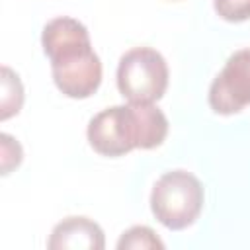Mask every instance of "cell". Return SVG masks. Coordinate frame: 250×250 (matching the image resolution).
Returning <instances> with one entry per match:
<instances>
[{
  "mask_svg": "<svg viewBox=\"0 0 250 250\" xmlns=\"http://www.w3.org/2000/svg\"><path fill=\"white\" fill-rule=\"evenodd\" d=\"M47 246L51 250H102L104 230L88 217H66L55 225Z\"/></svg>",
  "mask_w": 250,
  "mask_h": 250,
  "instance_id": "obj_6",
  "label": "cell"
},
{
  "mask_svg": "<svg viewBox=\"0 0 250 250\" xmlns=\"http://www.w3.org/2000/svg\"><path fill=\"white\" fill-rule=\"evenodd\" d=\"M117 248L119 250H129V248L131 250H152V248H164V242L156 236V232L150 227L137 225L121 234V238L117 240Z\"/></svg>",
  "mask_w": 250,
  "mask_h": 250,
  "instance_id": "obj_8",
  "label": "cell"
},
{
  "mask_svg": "<svg viewBox=\"0 0 250 250\" xmlns=\"http://www.w3.org/2000/svg\"><path fill=\"white\" fill-rule=\"evenodd\" d=\"M209 105L219 115H232L250 105V49L232 53L209 88Z\"/></svg>",
  "mask_w": 250,
  "mask_h": 250,
  "instance_id": "obj_5",
  "label": "cell"
},
{
  "mask_svg": "<svg viewBox=\"0 0 250 250\" xmlns=\"http://www.w3.org/2000/svg\"><path fill=\"white\" fill-rule=\"evenodd\" d=\"M0 82H2V94H0V119L6 121L12 115H16L21 109L23 104V86L20 76L8 68L2 66L0 70Z\"/></svg>",
  "mask_w": 250,
  "mask_h": 250,
  "instance_id": "obj_7",
  "label": "cell"
},
{
  "mask_svg": "<svg viewBox=\"0 0 250 250\" xmlns=\"http://www.w3.org/2000/svg\"><path fill=\"white\" fill-rule=\"evenodd\" d=\"M88 143L102 156H123L133 148H156L168 135V119L154 104L129 102L96 113L88 123Z\"/></svg>",
  "mask_w": 250,
  "mask_h": 250,
  "instance_id": "obj_2",
  "label": "cell"
},
{
  "mask_svg": "<svg viewBox=\"0 0 250 250\" xmlns=\"http://www.w3.org/2000/svg\"><path fill=\"white\" fill-rule=\"evenodd\" d=\"M0 143H2V174L8 176L14 168L20 166L23 152H21L20 143L14 137H10L8 133L0 135Z\"/></svg>",
  "mask_w": 250,
  "mask_h": 250,
  "instance_id": "obj_10",
  "label": "cell"
},
{
  "mask_svg": "<svg viewBox=\"0 0 250 250\" xmlns=\"http://www.w3.org/2000/svg\"><path fill=\"white\" fill-rule=\"evenodd\" d=\"M213 8L225 21H246L250 20V0H213Z\"/></svg>",
  "mask_w": 250,
  "mask_h": 250,
  "instance_id": "obj_9",
  "label": "cell"
},
{
  "mask_svg": "<svg viewBox=\"0 0 250 250\" xmlns=\"http://www.w3.org/2000/svg\"><path fill=\"white\" fill-rule=\"evenodd\" d=\"M41 45L51 61L57 88L74 100L90 98L102 84V62L84 23L61 16L45 23Z\"/></svg>",
  "mask_w": 250,
  "mask_h": 250,
  "instance_id": "obj_1",
  "label": "cell"
},
{
  "mask_svg": "<svg viewBox=\"0 0 250 250\" xmlns=\"http://www.w3.org/2000/svg\"><path fill=\"white\" fill-rule=\"evenodd\" d=\"M203 186L188 170L162 174L150 191V211L170 230H184L195 223L203 209Z\"/></svg>",
  "mask_w": 250,
  "mask_h": 250,
  "instance_id": "obj_3",
  "label": "cell"
},
{
  "mask_svg": "<svg viewBox=\"0 0 250 250\" xmlns=\"http://www.w3.org/2000/svg\"><path fill=\"white\" fill-rule=\"evenodd\" d=\"M117 88L127 102L154 104L168 88V64L150 47L129 49L117 64Z\"/></svg>",
  "mask_w": 250,
  "mask_h": 250,
  "instance_id": "obj_4",
  "label": "cell"
}]
</instances>
